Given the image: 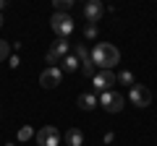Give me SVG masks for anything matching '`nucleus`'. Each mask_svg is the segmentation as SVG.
Returning a JSON list of instances; mask_svg holds the SVG:
<instances>
[{"mask_svg": "<svg viewBox=\"0 0 157 146\" xmlns=\"http://www.w3.org/2000/svg\"><path fill=\"white\" fill-rule=\"evenodd\" d=\"M50 29L58 34V39H68L73 34V29H76V24H73V18L68 16V13H52Z\"/></svg>", "mask_w": 157, "mask_h": 146, "instance_id": "2", "label": "nucleus"}, {"mask_svg": "<svg viewBox=\"0 0 157 146\" xmlns=\"http://www.w3.org/2000/svg\"><path fill=\"white\" fill-rule=\"evenodd\" d=\"M118 84V73L113 71H97L94 78H92V89L100 91V94H105V91H113V86Z\"/></svg>", "mask_w": 157, "mask_h": 146, "instance_id": "3", "label": "nucleus"}, {"mask_svg": "<svg viewBox=\"0 0 157 146\" xmlns=\"http://www.w3.org/2000/svg\"><path fill=\"white\" fill-rule=\"evenodd\" d=\"M76 104H78V110L89 112V110H94V107L100 104V99H97V94H94V91H84V94H78Z\"/></svg>", "mask_w": 157, "mask_h": 146, "instance_id": "10", "label": "nucleus"}, {"mask_svg": "<svg viewBox=\"0 0 157 146\" xmlns=\"http://www.w3.org/2000/svg\"><path fill=\"white\" fill-rule=\"evenodd\" d=\"M60 144V130L55 125H45L37 130V146H58Z\"/></svg>", "mask_w": 157, "mask_h": 146, "instance_id": "6", "label": "nucleus"}, {"mask_svg": "<svg viewBox=\"0 0 157 146\" xmlns=\"http://www.w3.org/2000/svg\"><path fill=\"white\" fill-rule=\"evenodd\" d=\"M0 26H3V13H0Z\"/></svg>", "mask_w": 157, "mask_h": 146, "instance_id": "22", "label": "nucleus"}, {"mask_svg": "<svg viewBox=\"0 0 157 146\" xmlns=\"http://www.w3.org/2000/svg\"><path fill=\"white\" fill-rule=\"evenodd\" d=\"M89 55H92V63H94L100 71H113V68L121 63V52H118V47L110 45V42H97Z\"/></svg>", "mask_w": 157, "mask_h": 146, "instance_id": "1", "label": "nucleus"}, {"mask_svg": "<svg viewBox=\"0 0 157 146\" xmlns=\"http://www.w3.org/2000/svg\"><path fill=\"white\" fill-rule=\"evenodd\" d=\"M60 65H63L60 71H66V73H76V71H78V57L68 52V55L63 57V63H60Z\"/></svg>", "mask_w": 157, "mask_h": 146, "instance_id": "12", "label": "nucleus"}, {"mask_svg": "<svg viewBox=\"0 0 157 146\" xmlns=\"http://www.w3.org/2000/svg\"><path fill=\"white\" fill-rule=\"evenodd\" d=\"M66 144H68V146H81V144H84V133H81L78 128L66 130Z\"/></svg>", "mask_w": 157, "mask_h": 146, "instance_id": "11", "label": "nucleus"}, {"mask_svg": "<svg viewBox=\"0 0 157 146\" xmlns=\"http://www.w3.org/2000/svg\"><path fill=\"white\" fill-rule=\"evenodd\" d=\"M52 8L55 13H68L73 8V0H52Z\"/></svg>", "mask_w": 157, "mask_h": 146, "instance_id": "15", "label": "nucleus"}, {"mask_svg": "<svg viewBox=\"0 0 157 146\" xmlns=\"http://www.w3.org/2000/svg\"><path fill=\"white\" fill-rule=\"evenodd\" d=\"M123 104H126V99H123L121 91H105V94H100V107L105 112H121Z\"/></svg>", "mask_w": 157, "mask_h": 146, "instance_id": "4", "label": "nucleus"}, {"mask_svg": "<svg viewBox=\"0 0 157 146\" xmlns=\"http://www.w3.org/2000/svg\"><path fill=\"white\" fill-rule=\"evenodd\" d=\"M29 138H34V128L32 125H21L18 128V141H29Z\"/></svg>", "mask_w": 157, "mask_h": 146, "instance_id": "16", "label": "nucleus"}, {"mask_svg": "<svg viewBox=\"0 0 157 146\" xmlns=\"http://www.w3.org/2000/svg\"><path fill=\"white\" fill-rule=\"evenodd\" d=\"M68 50H71L68 39H55L52 42V47L47 50V55H45V60L50 63V68H55V63H63V57L68 55Z\"/></svg>", "mask_w": 157, "mask_h": 146, "instance_id": "5", "label": "nucleus"}, {"mask_svg": "<svg viewBox=\"0 0 157 146\" xmlns=\"http://www.w3.org/2000/svg\"><path fill=\"white\" fill-rule=\"evenodd\" d=\"M81 73H84L86 78H94V73H97V65L92 63V55L86 57V60H81Z\"/></svg>", "mask_w": 157, "mask_h": 146, "instance_id": "13", "label": "nucleus"}, {"mask_svg": "<svg viewBox=\"0 0 157 146\" xmlns=\"http://www.w3.org/2000/svg\"><path fill=\"white\" fill-rule=\"evenodd\" d=\"M11 57V42L0 39V60H8Z\"/></svg>", "mask_w": 157, "mask_h": 146, "instance_id": "18", "label": "nucleus"}, {"mask_svg": "<svg viewBox=\"0 0 157 146\" xmlns=\"http://www.w3.org/2000/svg\"><path fill=\"white\" fill-rule=\"evenodd\" d=\"M6 146H16V144H6Z\"/></svg>", "mask_w": 157, "mask_h": 146, "instance_id": "23", "label": "nucleus"}, {"mask_svg": "<svg viewBox=\"0 0 157 146\" xmlns=\"http://www.w3.org/2000/svg\"><path fill=\"white\" fill-rule=\"evenodd\" d=\"M60 81H63V71L60 68H45L42 71V76H39V84L45 86V89H55V86H60Z\"/></svg>", "mask_w": 157, "mask_h": 146, "instance_id": "8", "label": "nucleus"}, {"mask_svg": "<svg viewBox=\"0 0 157 146\" xmlns=\"http://www.w3.org/2000/svg\"><path fill=\"white\" fill-rule=\"evenodd\" d=\"M97 24H86L84 26V39H97Z\"/></svg>", "mask_w": 157, "mask_h": 146, "instance_id": "17", "label": "nucleus"}, {"mask_svg": "<svg viewBox=\"0 0 157 146\" xmlns=\"http://www.w3.org/2000/svg\"><path fill=\"white\" fill-rule=\"evenodd\" d=\"M102 13H105V5H102L100 0H89L84 5V18H86V24H97L102 18Z\"/></svg>", "mask_w": 157, "mask_h": 146, "instance_id": "9", "label": "nucleus"}, {"mask_svg": "<svg viewBox=\"0 0 157 146\" xmlns=\"http://www.w3.org/2000/svg\"><path fill=\"white\" fill-rule=\"evenodd\" d=\"M118 84H121V86H128V89H131V86L136 84L134 73H131V71H121V73H118Z\"/></svg>", "mask_w": 157, "mask_h": 146, "instance_id": "14", "label": "nucleus"}, {"mask_svg": "<svg viewBox=\"0 0 157 146\" xmlns=\"http://www.w3.org/2000/svg\"><path fill=\"white\" fill-rule=\"evenodd\" d=\"M8 65H11V68H18V65H21V60H18V55H11V57H8Z\"/></svg>", "mask_w": 157, "mask_h": 146, "instance_id": "20", "label": "nucleus"}, {"mask_svg": "<svg viewBox=\"0 0 157 146\" xmlns=\"http://www.w3.org/2000/svg\"><path fill=\"white\" fill-rule=\"evenodd\" d=\"M73 55H76L78 60H86V57H89V50H86L84 45H76V47H73Z\"/></svg>", "mask_w": 157, "mask_h": 146, "instance_id": "19", "label": "nucleus"}, {"mask_svg": "<svg viewBox=\"0 0 157 146\" xmlns=\"http://www.w3.org/2000/svg\"><path fill=\"white\" fill-rule=\"evenodd\" d=\"M128 97H131V102H134L136 107H149V104H152V91L147 89V86H141V84H134V86H131Z\"/></svg>", "mask_w": 157, "mask_h": 146, "instance_id": "7", "label": "nucleus"}, {"mask_svg": "<svg viewBox=\"0 0 157 146\" xmlns=\"http://www.w3.org/2000/svg\"><path fill=\"white\" fill-rule=\"evenodd\" d=\"M115 141V133H105V144H113Z\"/></svg>", "mask_w": 157, "mask_h": 146, "instance_id": "21", "label": "nucleus"}]
</instances>
